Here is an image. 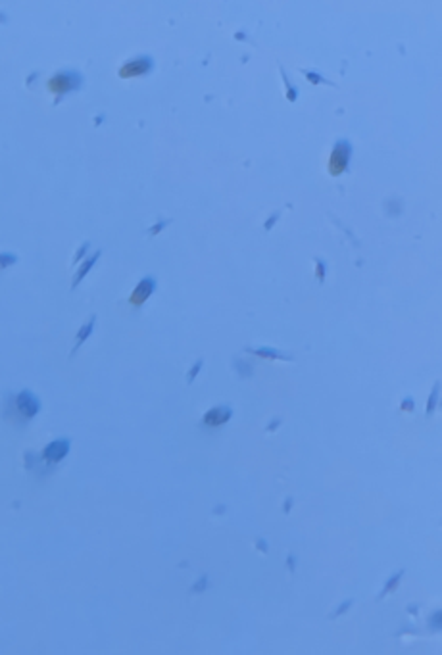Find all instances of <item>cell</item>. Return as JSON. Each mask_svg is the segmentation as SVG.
<instances>
[{"label":"cell","instance_id":"2","mask_svg":"<svg viewBox=\"0 0 442 655\" xmlns=\"http://www.w3.org/2000/svg\"><path fill=\"white\" fill-rule=\"evenodd\" d=\"M50 451H56V460H60L64 453L68 451V442H60V446H58V442H54V444H50V446L46 448L44 453H50Z\"/></svg>","mask_w":442,"mask_h":655},{"label":"cell","instance_id":"1","mask_svg":"<svg viewBox=\"0 0 442 655\" xmlns=\"http://www.w3.org/2000/svg\"><path fill=\"white\" fill-rule=\"evenodd\" d=\"M154 290V281H150V279H144L143 283L137 287V290L133 292V296H131V304H143L144 300L146 298L150 296V292Z\"/></svg>","mask_w":442,"mask_h":655}]
</instances>
